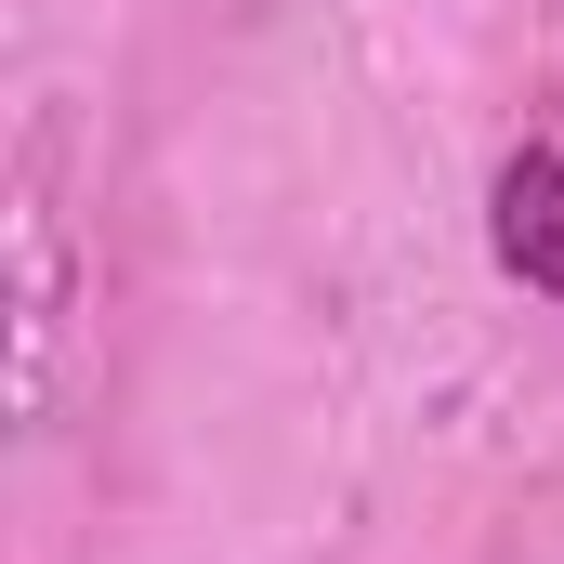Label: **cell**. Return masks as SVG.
<instances>
[{
  "label": "cell",
  "instance_id": "6da1fadb",
  "mask_svg": "<svg viewBox=\"0 0 564 564\" xmlns=\"http://www.w3.org/2000/svg\"><path fill=\"white\" fill-rule=\"evenodd\" d=\"M486 237H499V263L539 289V302H564V158H552V144H525V158L499 171Z\"/></svg>",
  "mask_w": 564,
  "mask_h": 564
}]
</instances>
